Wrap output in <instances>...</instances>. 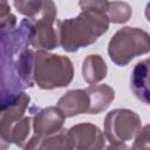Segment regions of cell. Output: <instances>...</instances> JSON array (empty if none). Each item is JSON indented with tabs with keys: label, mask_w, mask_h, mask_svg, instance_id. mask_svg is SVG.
I'll use <instances>...</instances> for the list:
<instances>
[{
	"label": "cell",
	"mask_w": 150,
	"mask_h": 150,
	"mask_svg": "<svg viewBox=\"0 0 150 150\" xmlns=\"http://www.w3.org/2000/svg\"><path fill=\"white\" fill-rule=\"evenodd\" d=\"M105 150H131L125 143H110V145Z\"/></svg>",
	"instance_id": "cell-19"
},
{
	"label": "cell",
	"mask_w": 150,
	"mask_h": 150,
	"mask_svg": "<svg viewBox=\"0 0 150 150\" xmlns=\"http://www.w3.org/2000/svg\"><path fill=\"white\" fill-rule=\"evenodd\" d=\"M150 52V35L137 27L118 29L108 43L110 60L121 67L127 66L134 57Z\"/></svg>",
	"instance_id": "cell-5"
},
{
	"label": "cell",
	"mask_w": 150,
	"mask_h": 150,
	"mask_svg": "<svg viewBox=\"0 0 150 150\" xmlns=\"http://www.w3.org/2000/svg\"><path fill=\"white\" fill-rule=\"evenodd\" d=\"M56 107L66 117H73L81 114H88L90 100L86 89H74L62 95L57 101Z\"/></svg>",
	"instance_id": "cell-11"
},
{
	"label": "cell",
	"mask_w": 150,
	"mask_h": 150,
	"mask_svg": "<svg viewBox=\"0 0 150 150\" xmlns=\"http://www.w3.org/2000/svg\"><path fill=\"white\" fill-rule=\"evenodd\" d=\"M108 73L105 61L101 55L90 54L82 62V76L84 81L91 86L102 81Z\"/></svg>",
	"instance_id": "cell-14"
},
{
	"label": "cell",
	"mask_w": 150,
	"mask_h": 150,
	"mask_svg": "<svg viewBox=\"0 0 150 150\" xmlns=\"http://www.w3.org/2000/svg\"><path fill=\"white\" fill-rule=\"evenodd\" d=\"M131 150H150V124L144 125L138 131Z\"/></svg>",
	"instance_id": "cell-18"
},
{
	"label": "cell",
	"mask_w": 150,
	"mask_h": 150,
	"mask_svg": "<svg viewBox=\"0 0 150 150\" xmlns=\"http://www.w3.org/2000/svg\"><path fill=\"white\" fill-rule=\"evenodd\" d=\"M130 88L139 101L150 105V57L139 61L134 67Z\"/></svg>",
	"instance_id": "cell-10"
},
{
	"label": "cell",
	"mask_w": 150,
	"mask_h": 150,
	"mask_svg": "<svg viewBox=\"0 0 150 150\" xmlns=\"http://www.w3.org/2000/svg\"><path fill=\"white\" fill-rule=\"evenodd\" d=\"M141 129V117L129 109H114L104 118V135L110 143H125Z\"/></svg>",
	"instance_id": "cell-6"
},
{
	"label": "cell",
	"mask_w": 150,
	"mask_h": 150,
	"mask_svg": "<svg viewBox=\"0 0 150 150\" xmlns=\"http://www.w3.org/2000/svg\"><path fill=\"white\" fill-rule=\"evenodd\" d=\"M48 0L42 1V0H28V1H18L15 0L13 2L14 7L18 9L19 13L25 15L29 20H34L38 16L42 14L45 8L47 7Z\"/></svg>",
	"instance_id": "cell-16"
},
{
	"label": "cell",
	"mask_w": 150,
	"mask_h": 150,
	"mask_svg": "<svg viewBox=\"0 0 150 150\" xmlns=\"http://www.w3.org/2000/svg\"><path fill=\"white\" fill-rule=\"evenodd\" d=\"M67 135L75 150H105V137L95 124L80 123L73 125Z\"/></svg>",
	"instance_id": "cell-8"
},
{
	"label": "cell",
	"mask_w": 150,
	"mask_h": 150,
	"mask_svg": "<svg viewBox=\"0 0 150 150\" xmlns=\"http://www.w3.org/2000/svg\"><path fill=\"white\" fill-rule=\"evenodd\" d=\"M74 77V67L69 57L36 50L34 61V82L39 88L50 90L70 84Z\"/></svg>",
	"instance_id": "cell-4"
},
{
	"label": "cell",
	"mask_w": 150,
	"mask_h": 150,
	"mask_svg": "<svg viewBox=\"0 0 150 150\" xmlns=\"http://www.w3.org/2000/svg\"><path fill=\"white\" fill-rule=\"evenodd\" d=\"M56 6L53 1L48 0L47 7L40 16L32 21L30 46L38 50H52L60 45L59 30L55 29L56 21Z\"/></svg>",
	"instance_id": "cell-7"
},
{
	"label": "cell",
	"mask_w": 150,
	"mask_h": 150,
	"mask_svg": "<svg viewBox=\"0 0 150 150\" xmlns=\"http://www.w3.org/2000/svg\"><path fill=\"white\" fill-rule=\"evenodd\" d=\"M32 21L23 19L15 29L1 33L2 83L1 105L19 96L34 84L35 52L30 46Z\"/></svg>",
	"instance_id": "cell-1"
},
{
	"label": "cell",
	"mask_w": 150,
	"mask_h": 150,
	"mask_svg": "<svg viewBox=\"0 0 150 150\" xmlns=\"http://www.w3.org/2000/svg\"><path fill=\"white\" fill-rule=\"evenodd\" d=\"M132 14V9L129 4L127 2H118V1H108V7L105 11V15L109 22L112 23H123L127 22Z\"/></svg>",
	"instance_id": "cell-15"
},
{
	"label": "cell",
	"mask_w": 150,
	"mask_h": 150,
	"mask_svg": "<svg viewBox=\"0 0 150 150\" xmlns=\"http://www.w3.org/2000/svg\"><path fill=\"white\" fill-rule=\"evenodd\" d=\"M66 116L57 107H47L35 112L33 129L38 136H50L63 130Z\"/></svg>",
	"instance_id": "cell-9"
},
{
	"label": "cell",
	"mask_w": 150,
	"mask_h": 150,
	"mask_svg": "<svg viewBox=\"0 0 150 150\" xmlns=\"http://www.w3.org/2000/svg\"><path fill=\"white\" fill-rule=\"evenodd\" d=\"M81 9L76 18L57 21L60 45L68 53H75L80 48L93 45L109 28L110 22L103 11Z\"/></svg>",
	"instance_id": "cell-2"
},
{
	"label": "cell",
	"mask_w": 150,
	"mask_h": 150,
	"mask_svg": "<svg viewBox=\"0 0 150 150\" xmlns=\"http://www.w3.org/2000/svg\"><path fill=\"white\" fill-rule=\"evenodd\" d=\"M23 150H74V145L66 130L50 136L34 135L25 145Z\"/></svg>",
	"instance_id": "cell-12"
},
{
	"label": "cell",
	"mask_w": 150,
	"mask_h": 150,
	"mask_svg": "<svg viewBox=\"0 0 150 150\" xmlns=\"http://www.w3.org/2000/svg\"><path fill=\"white\" fill-rule=\"evenodd\" d=\"M30 97L21 93L14 100L1 105L0 111V136L2 143L15 144L25 148L30 132V117L25 116Z\"/></svg>",
	"instance_id": "cell-3"
},
{
	"label": "cell",
	"mask_w": 150,
	"mask_h": 150,
	"mask_svg": "<svg viewBox=\"0 0 150 150\" xmlns=\"http://www.w3.org/2000/svg\"><path fill=\"white\" fill-rule=\"evenodd\" d=\"M16 18L12 14L6 1L0 2V33H7L15 29Z\"/></svg>",
	"instance_id": "cell-17"
},
{
	"label": "cell",
	"mask_w": 150,
	"mask_h": 150,
	"mask_svg": "<svg viewBox=\"0 0 150 150\" xmlns=\"http://www.w3.org/2000/svg\"><path fill=\"white\" fill-rule=\"evenodd\" d=\"M86 91L90 100L88 114H100L104 111L115 98V91L108 84L90 86L86 89Z\"/></svg>",
	"instance_id": "cell-13"
},
{
	"label": "cell",
	"mask_w": 150,
	"mask_h": 150,
	"mask_svg": "<svg viewBox=\"0 0 150 150\" xmlns=\"http://www.w3.org/2000/svg\"><path fill=\"white\" fill-rule=\"evenodd\" d=\"M145 16H146V20L150 22V2H148L145 7Z\"/></svg>",
	"instance_id": "cell-20"
}]
</instances>
